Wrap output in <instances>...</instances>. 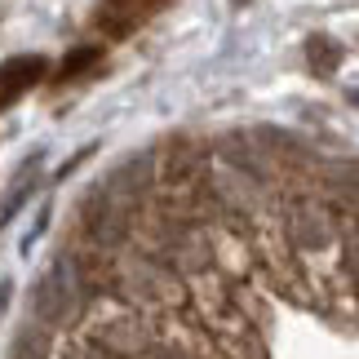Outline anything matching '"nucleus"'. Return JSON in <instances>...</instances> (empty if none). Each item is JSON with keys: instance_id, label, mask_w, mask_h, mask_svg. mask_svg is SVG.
I'll use <instances>...</instances> for the list:
<instances>
[{"instance_id": "nucleus-2", "label": "nucleus", "mask_w": 359, "mask_h": 359, "mask_svg": "<svg viewBox=\"0 0 359 359\" xmlns=\"http://www.w3.org/2000/svg\"><path fill=\"white\" fill-rule=\"evenodd\" d=\"M49 58L45 53H13L0 62V111H9L13 102H22L36 85H45Z\"/></svg>"}, {"instance_id": "nucleus-3", "label": "nucleus", "mask_w": 359, "mask_h": 359, "mask_svg": "<svg viewBox=\"0 0 359 359\" xmlns=\"http://www.w3.org/2000/svg\"><path fill=\"white\" fill-rule=\"evenodd\" d=\"M98 62H102V49H98V45H76V49H67V58L58 62V72H53V85H76V80L89 76Z\"/></svg>"}, {"instance_id": "nucleus-1", "label": "nucleus", "mask_w": 359, "mask_h": 359, "mask_svg": "<svg viewBox=\"0 0 359 359\" xmlns=\"http://www.w3.org/2000/svg\"><path fill=\"white\" fill-rule=\"evenodd\" d=\"M169 5L173 0H98V5H93V27H98L107 40H129Z\"/></svg>"}, {"instance_id": "nucleus-4", "label": "nucleus", "mask_w": 359, "mask_h": 359, "mask_svg": "<svg viewBox=\"0 0 359 359\" xmlns=\"http://www.w3.org/2000/svg\"><path fill=\"white\" fill-rule=\"evenodd\" d=\"M306 58L315 62V72L328 76V72L341 62V49L333 45V40H324V36H311V40H306Z\"/></svg>"}]
</instances>
